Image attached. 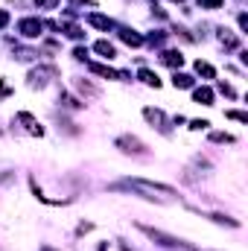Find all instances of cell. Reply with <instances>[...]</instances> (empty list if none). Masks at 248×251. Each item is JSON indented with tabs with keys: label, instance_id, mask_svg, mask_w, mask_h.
Segmentation results:
<instances>
[{
	"label": "cell",
	"instance_id": "obj_1",
	"mask_svg": "<svg viewBox=\"0 0 248 251\" xmlns=\"http://www.w3.org/2000/svg\"><path fill=\"white\" fill-rule=\"evenodd\" d=\"M111 190H131L134 196L149 199V201H170V199H178V193L173 187L155 184V181H146V178H123V181L111 184Z\"/></svg>",
	"mask_w": 248,
	"mask_h": 251
},
{
	"label": "cell",
	"instance_id": "obj_2",
	"mask_svg": "<svg viewBox=\"0 0 248 251\" xmlns=\"http://www.w3.org/2000/svg\"><path fill=\"white\" fill-rule=\"evenodd\" d=\"M137 231H143L152 243H158L161 249H170V251H201L196 249V246H190L184 240H178V237H170V234H164V231H158V228H149V225H137Z\"/></svg>",
	"mask_w": 248,
	"mask_h": 251
},
{
	"label": "cell",
	"instance_id": "obj_3",
	"mask_svg": "<svg viewBox=\"0 0 248 251\" xmlns=\"http://www.w3.org/2000/svg\"><path fill=\"white\" fill-rule=\"evenodd\" d=\"M53 79H59V67L56 64H38V67H32L29 73H26V85L29 88H47Z\"/></svg>",
	"mask_w": 248,
	"mask_h": 251
},
{
	"label": "cell",
	"instance_id": "obj_4",
	"mask_svg": "<svg viewBox=\"0 0 248 251\" xmlns=\"http://www.w3.org/2000/svg\"><path fill=\"white\" fill-rule=\"evenodd\" d=\"M88 70L94 73V76H102V79H114V82H128L131 79V73H125V70H114V67H108V64H99V62H91L88 59Z\"/></svg>",
	"mask_w": 248,
	"mask_h": 251
},
{
	"label": "cell",
	"instance_id": "obj_5",
	"mask_svg": "<svg viewBox=\"0 0 248 251\" xmlns=\"http://www.w3.org/2000/svg\"><path fill=\"white\" fill-rule=\"evenodd\" d=\"M15 29H18L21 38H41L44 21H38V18H21V21L15 24Z\"/></svg>",
	"mask_w": 248,
	"mask_h": 251
},
{
	"label": "cell",
	"instance_id": "obj_6",
	"mask_svg": "<svg viewBox=\"0 0 248 251\" xmlns=\"http://www.w3.org/2000/svg\"><path fill=\"white\" fill-rule=\"evenodd\" d=\"M114 146L125 152V155H146V143L140 140V137H134V134H120L117 140H114Z\"/></svg>",
	"mask_w": 248,
	"mask_h": 251
},
{
	"label": "cell",
	"instance_id": "obj_7",
	"mask_svg": "<svg viewBox=\"0 0 248 251\" xmlns=\"http://www.w3.org/2000/svg\"><path fill=\"white\" fill-rule=\"evenodd\" d=\"M143 120L152 126V128H158L161 134H170V120H167V114H164L161 108H152V105H146V108H143Z\"/></svg>",
	"mask_w": 248,
	"mask_h": 251
},
{
	"label": "cell",
	"instance_id": "obj_8",
	"mask_svg": "<svg viewBox=\"0 0 248 251\" xmlns=\"http://www.w3.org/2000/svg\"><path fill=\"white\" fill-rule=\"evenodd\" d=\"M15 123L24 126V131H26V134H32V137H44V126L38 123L29 111H18V114H15Z\"/></svg>",
	"mask_w": 248,
	"mask_h": 251
},
{
	"label": "cell",
	"instance_id": "obj_9",
	"mask_svg": "<svg viewBox=\"0 0 248 251\" xmlns=\"http://www.w3.org/2000/svg\"><path fill=\"white\" fill-rule=\"evenodd\" d=\"M29 187H32V196H35L38 201H44V204H50V207H62V204H70V201H73V196H67V199H53V196H47L44 190L38 187L35 178H29Z\"/></svg>",
	"mask_w": 248,
	"mask_h": 251
},
{
	"label": "cell",
	"instance_id": "obj_10",
	"mask_svg": "<svg viewBox=\"0 0 248 251\" xmlns=\"http://www.w3.org/2000/svg\"><path fill=\"white\" fill-rule=\"evenodd\" d=\"M117 35H120V41L128 44V47H143V44H146L143 35H140L137 29H131V26H120V24H117Z\"/></svg>",
	"mask_w": 248,
	"mask_h": 251
},
{
	"label": "cell",
	"instance_id": "obj_11",
	"mask_svg": "<svg viewBox=\"0 0 248 251\" xmlns=\"http://www.w3.org/2000/svg\"><path fill=\"white\" fill-rule=\"evenodd\" d=\"M161 64H167V67H173V70H181V64H184V56H181V50H161Z\"/></svg>",
	"mask_w": 248,
	"mask_h": 251
},
{
	"label": "cell",
	"instance_id": "obj_12",
	"mask_svg": "<svg viewBox=\"0 0 248 251\" xmlns=\"http://www.w3.org/2000/svg\"><path fill=\"white\" fill-rule=\"evenodd\" d=\"M88 24L97 26V29H105V32H108V29H117V21H111L108 15H99V12H91V15H88Z\"/></svg>",
	"mask_w": 248,
	"mask_h": 251
},
{
	"label": "cell",
	"instance_id": "obj_13",
	"mask_svg": "<svg viewBox=\"0 0 248 251\" xmlns=\"http://www.w3.org/2000/svg\"><path fill=\"white\" fill-rule=\"evenodd\" d=\"M59 32L67 35V38H73V41H82V38H85V29H82V26H76V24H73V21H67V18L59 24Z\"/></svg>",
	"mask_w": 248,
	"mask_h": 251
},
{
	"label": "cell",
	"instance_id": "obj_14",
	"mask_svg": "<svg viewBox=\"0 0 248 251\" xmlns=\"http://www.w3.org/2000/svg\"><path fill=\"white\" fill-rule=\"evenodd\" d=\"M216 38H219V44H222L225 50H237V47H240V38H237L231 29H225V26L216 29Z\"/></svg>",
	"mask_w": 248,
	"mask_h": 251
},
{
	"label": "cell",
	"instance_id": "obj_15",
	"mask_svg": "<svg viewBox=\"0 0 248 251\" xmlns=\"http://www.w3.org/2000/svg\"><path fill=\"white\" fill-rule=\"evenodd\" d=\"M193 102L196 105H213V88H207V85L193 88Z\"/></svg>",
	"mask_w": 248,
	"mask_h": 251
},
{
	"label": "cell",
	"instance_id": "obj_16",
	"mask_svg": "<svg viewBox=\"0 0 248 251\" xmlns=\"http://www.w3.org/2000/svg\"><path fill=\"white\" fill-rule=\"evenodd\" d=\"M94 50H97L102 59H108V62H111V59H117V47H114L111 41H105V38H102V41H97V44H94Z\"/></svg>",
	"mask_w": 248,
	"mask_h": 251
},
{
	"label": "cell",
	"instance_id": "obj_17",
	"mask_svg": "<svg viewBox=\"0 0 248 251\" xmlns=\"http://www.w3.org/2000/svg\"><path fill=\"white\" fill-rule=\"evenodd\" d=\"M12 47H15V59H18V62H32V59H38V50L21 47V44H15V41H12Z\"/></svg>",
	"mask_w": 248,
	"mask_h": 251
},
{
	"label": "cell",
	"instance_id": "obj_18",
	"mask_svg": "<svg viewBox=\"0 0 248 251\" xmlns=\"http://www.w3.org/2000/svg\"><path fill=\"white\" fill-rule=\"evenodd\" d=\"M137 79H140L143 85H149V88H161V79H158V73H152L149 67H140V73H137Z\"/></svg>",
	"mask_w": 248,
	"mask_h": 251
},
{
	"label": "cell",
	"instance_id": "obj_19",
	"mask_svg": "<svg viewBox=\"0 0 248 251\" xmlns=\"http://www.w3.org/2000/svg\"><path fill=\"white\" fill-rule=\"evenodd\" d=\"M193 67H196V73H198V76H204V79H216V67H213L210 62H201V59H198Z\"/></svg>",
	"mask_w": 248,
	"mask_h": 251
},
{
	"label": "cell",
	"instance_id": "obj_20",
	"mask_svg": "<svg viewBox=\"0 0 248 251\" xmlns=\"http://www.w3.org/2000/svg\"><path fill=\"white\" fill-rule=\"evenodd\" d=\"M173 85L181 88V91H187V88H193V76H190V73H181V70H175V73H173Z\"/></svg>",
	"mask_w": 248,
	"mask_h": 251
},
{
	"label": "cell",
	"instance_id": "obj_21",
	"mask_svg": "<svg viewBox=\"0 0 248 251\" xmlns=\"http://www.w3.org/2000/svg\"><path fill=\"white\" fill-rule=\"evenodd\" d=\"M207 219H210V222H216V225H228V228H240V222H237V219H231V216H222V213H207Z\"/></svg>",
	"mask_w": 248,
	"mask_h": 251
},
{
	"label": "cell",
	"instance_id": "obj_22",
	"mask_svg": "<svg viewBox=\"0 0 248 251\" xmlns=\"http://www.w3.org/2000/svg\"><path fill=\"white\" fill-rule=\"evenodd\" d=\"M59 102H62V108H70V111H79V108H82V102H79L76 97L64 94V91H62V97H59Z\"/></svg>",
	"mask_w": 248,
	"mask_h": 251
},
{
	"label": "cell",
	"instance_id": "obj_23",
	"mask_svg": "<svg viewBox=\"0 0 248 251\" xmlns=\"http://www.w3.org/2000/svg\"><path fill=\"white\" fill-rule=\"evenodd\" d=\"M210 143H237V137L228 131H210Z\"/></svg>",
	"mask_w": 248,
	"mask_h": 251
},
{
	"label": "cell",
	"instance_id": "obj_24",
	"mask_svg": "<svg viewBox=\"0 0 248 251\" xmlns=\"http://www.w3.org/2000/svg\"><path fill=\"white\" fill-rule=\"evenodd\" d=\"M143 41H149L152 47H161V44L167 41V32H161V29H155V32H149V35H146Z\"/></svg>",
	"mask_w": 248,
	"mask_h": 251
},
{
	"label": "cell",
	"instance_id": "obj_25",
	"mask_svg": "<svg viewBox=\"0 0 248 251\" xmlns=\"http://www.w3.org/2000/svg\"><path fill=\"white\" fill-rule=\"evenodd\" d=\"M76 88H79L82 94H88V97H97V94H99V91H97L91 82H85V79H79V82H76Z\"/></svg>",
	"mask_w": 248,
	"mask_h": 251
},
{
	"label": "cell",
	"instance_id": "obj_26",
	"mask_svg": "<svg viewBox=\"0 0 248 251\" xmlns=\"http://www.w3.org/2000/svg\"><path fill=\"white\" fill-rule=\"evenodd\" d=\"M196 3H198V9L213 12V9H222V3H225V0H196Z\"/></svg>",
	"mask_w": 248,
	"mask_h": 251
},
{
	"label": "cell",
	"instance_id": "obj_27",
	"mask_svg": "<svg viewBox=\"0 0 248 251\" xmlns=\"http://www.w3.org/2000/svg\"><path fill=\"white\" fill-rule=\"evenodd\" d=\"M225 117H231V120H237V123H248L246 111H234V108H231V111H225Z\"/></svg>",
	"mask_w": 248,
	"mask_h": 251
},
{
	"label": "cell",
	"instance_id": "obj_28",
	"mask_svg": "<svg viewBox=\"0 0 248 251\" xmlns=\"http://www.w3.org/2000/svg\"><path fill=\"white\" fill-rule=\"evenodd\" d=\"M32 6H41V9H59V0H29Z\"/></svg>",
	"mask_w": 248,
	"mask_h": 251
},
{
	"label": "cell",
	"instance_id": "obj_29",
	"mask_svg": "<svg viewBox=\"0 0 248 251\" xmlns=\"http://www.w3.org/2000/svg\"><path fill=\"white\" fill-rule=\"evenodd\" d=\"M219 94H225L228 100H234V97H237V91H234V88H231L228 82H219Z\"/></svg>",
	"mask_w": 248,
	"mask_h": 251
},
{
	"label": "cell",
	"instance_id": "obj_30",
	"mask_svg": "<svg viewBox=\"0 0 248 251\" xmlns=\"http://www.w3.org/2000/svg\"><path fill=\"white\" fill-rule=\"evenodd\" d=\"M207 126H210V120H190V128L193 131H204Z\"/></svg>",
	"mask_w": 248,
	"mask_h": 251
},
{
	"label": "cell",
	"instance_id": "obj_31",
	"mask_svg": "<svg viewBox=\"0 0 248 251\" xmlns=\"http://www.w3.org/2000/svg\"><path fill=\"white\" fill-rule=\"evenodd\" d=\"M73 59H76V62H88V50H85V47H76V50H73Z\"/></svg>",
	"mask_w": 248,
	"mask_h": 251
},
{
	"label": "cell",
	"instance_id": "obj_32",
	"mask_svg": "<svg viewBox=\"0 0 248 251\" xmlns=\"http://www.w3.org/2000/svg\"><path fill=\"white\" fill-rule=\"evenodd\" d=\"M9 94H12V88H9V82H6V79H0V100H6Z\"/></svg>",
	"mask_w": 248,
	"mask_h": 251
},
{
	"label": "cell",
	"instance_id": "obj_33",
	"mask_svg": "<svg viewBox=\"0 0 248 251\" xmlns=\"http://www.w3.org/2000/svg\"><path fill=\"white\" fill-rule=\"evenodd\" d=\"M9 21H12V18H9V12H6V9H0V29H6V26H9Z\"/></svg>",
	"mask_w": 248,
	"mask_h": 251
},
{
	"label": "cell",
	"instance_id": "obj_34",
	"mask_svg": "<svg viewBox=\"0 0 248 251\" xmlns=\"http://www.w3.org/2000/svg\"><path fill=\"white\" fill-rule=\"evenodd\" d=\"M237 21H240V29L248 32V15H246V12H240V18H237Z\"/></svg>",
	"mask_w": 248,
	"mask_h": 251
},
{
	"label": "cell",
	"instance_id": "obj_35",
	"mask_svg": "<svg viewBox=\"0 0 248 251\" xmlns=\"http://www.w3.org/2000/svg\"><path fill=\"white\" fill-rule=\"evenodd\" d=\"M91 228H94V225H91V222H82V225H79V228H76V234H88V231H91Z\"/></svg>",
	"mask_w": 248,
	"mask_h": 251
},
{
	"label": "cell",
	"instance_id": "obj_36",
	"mask_svg": "<svg viewBox=\"0 0 248 251\" xmlns=\"http://www.w3.org/2000/svg\"><path fill=\"white\" fill-rule=\"evenodd\" d=\"M6 181H12V173H0V184H6Z\"/></svg>",
	"mask_w": 248,
	"mask_h": 251
},
{
	"label": "cell",
	"instance_id": "obj_37",
	"mask_svg": "<svg viewBox=\"0 0 248 251\" xmlns=\"http://www.w3.org/2000/svg\"><path fill=\"white\" fill-rule=\"evenodd\" d=\"M117 246H120V251H134L131 246H128V243H123V240H117Z\"/></svg>",
	"mask_w": 248,
	"mask_h": 251
},
{
	"label": "cell",
	"instance_id": "obj_38",
	"mask_svg": "<svg viewBox=\"0 0 248 251\" xmlns=\"http://www.w3.org/2000/svg\"><path fill=\"white\" fill-rule=\"evenodd\" d=\"M38 251H59V249H53V246H41Z\"/></svg>",
	"mask_w": 248,
	"mask_h": 251
},
{
	"label": "cell",
	"instance_id": "obj_39",
	"mask_svg": "<svg viewBox=\"0 0 248 251\" xmlns=\"http://www.w3.org/2000/svg\"><path fill=\"white\" fill-rule=\"evenodd\" d=\"M97 251H108V243H102V246H99Z\"/></svg>",
	"mask_w": 248,
	"mask_h": 251
}]
</instances>
